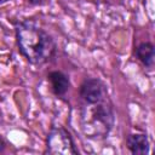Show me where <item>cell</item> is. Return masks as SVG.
Instances as JSON below:
<instances>
[{
	"label": "cell",
	"mask_w": 155,
	"mask_h": 155,
	"mask_svg": "<svg viewBox=\"0 0 155 155\" xmlns=\"http://www.w3.org/2000/svg\"><path fill=\"white\" fill-rule=\"evenodd\" d=\"M46 153L52 155H76L79 150L70 132L63 126H54L46 137Z\"/></svg>",
	"instance_id": "3"
},
{
	"label": "cell",
	"mask_w": 155,
	"mask_h": 155,
	"mask_svg": "<svg viewBox=\"0 0 155 155\" xmlns=\"http://www.w3.org/2000/svg\"><path fill=\"white\" fill-rule=\"evenodd\" d=\"M80 127L85 137L105 138L115 125V111L105 84L99 78H86L79 87Z\"/></svg>",
	"instance_id": "1"
},
{
	"label": "cell",
	"mask_w": 155,
	"mask_h": 155,
	"mask_svg": "<svg viewBox=\"0 0 155 155\" xmlns=\"http://www.w3.org/2000/svg\"><path fill=\"white\" fill-rule=\"evenodd\" d=\"M51 92L57 98H64L70 88V79L62 70H52L47 74Z\"/></svg>",
	"instance_id": "4"
},
{
	"label": "cell",
	"mask_w": 155,
	"mask_h": 155,
	"mask_svg": "<svg viewBox=\"0 0 155 155\" xmlns=\"http://www.w3.org/2000/svg\"><path fill=\"white\" fill-rule=\"evenodd\" d=\"M134 57L142 63V65L149 70L153 69L155 62V47L150 41H142L134 48Z\"/></svg>",
	"instance_id": "6"
},
{
	"label": "cell",
	"mask_w": 155,
	"mask_h": 155,
	"mask_svg": "<svg viewBox=\"0 0 155 155\" xmlns=\"http://www.w3.org/2000/svg\"><path fill=\"white\" fill-rule=\"evenodd\" d=\"M7 1H11V0H0V5L5 4V2H7Z\"/></svg>",
	"instance_id": "9"
},
{
	"label": "cell",
	"mask_w": 155,
	"mask_h": 155,
	"mask_svg": "<svg viewBox=\"0 0 155 155\" xmlns=\"http://www.w3.org/2000/svg\"><path fill=\"white\" fill-rule=\"evenodd\" d=\"M126 147L133 155H145L150 148L148 136L142 132H131L126 137Z\"/></svg>",
	"instance_id": "5"
},
{
	"label": "cell",
	"mask_w": 155,
	"mask_h": 155,
	"mask_svg": "<svg viewBox=\"0 0 155 155\" xmlns=\"http://www.w3.org/2000/svg\"><path fill=\"white\" fill-rule=\"evenodd\" d=\"M6 140H5V138L0 134V153H4L5 151V149H6Z\"/></svg>",
	"instance_id": "8"
},
{
	"label": "cell",
	"mask_w": 155,
	"mask_h": 155,
	"mask_svg": "<svg viewBox=\"0 0 155 155\" xmlns=\"http://www.w3.org/2000/svg\"><path fill=\"white\" fill-rule=\"evenodd\" d=\"M28 4L31 6H41L45 4V0H28Z\"/></svg>",
	"instance_id": "7"
},
{
	"label": "cell",
	"mask_w": 155,
	"mask_h": 155,
	"mask_svg": "<svg viewBox=\"0 0 155 155\" xmlns=\"http://www.w3.org/2000/svg\"><path fill=\"white\" fill-rule=\"evenodd\" d=\"M19 53L33 65L40 67L53 61L57 44L53 36L31 19L18 22L15 27Z\"/></svg>",
	"instance_id": "2"
}]
</instances>
